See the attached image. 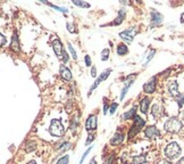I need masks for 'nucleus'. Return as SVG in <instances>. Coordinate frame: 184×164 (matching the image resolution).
Instances as JSON below:
<instances>
[{
	"mask_svg": "<svg viewBox=\"0 0 184 164\" xmlns=\"http://www.w3.org/2000/svg\"><path fill=\"white\" fill-rule=\"evenodd\" d=\"M123 141H124V135H122L121 132H116L113 136V138L110 139V145L117 146V145H121Z\"/></svg>",
	"mask_w": 184,
	"mask_h": 164,
	"instance_id": "nucleus-14",
	"label": "nucleus"
},
{
	"mask_svg": "<svg viewBox=\"0 0 184 164\" xmlns=\"http://www.w3.org/2000/svg\"><path fill=\"white\" fill-rule=\"evenodd\" d=\"M77 125H79V122H77L76 119H74V120L72 121V123H70V129H72L73 132H75V130H76V128H77Z\"/></svg>",
	"mask_w": 184,
	"mask_h": 164,
	"instance_id": "nucleus-30",
	"label": "nucleus"
},
{
	"mask_svg": "<svg viewBox=\"0 0 184 164\" xmlns=\"http://www.w3.org/2000/svg\"><path fill=\"white\" fill-rule=\"evenodd\" d=\"M53 52L56 54V56L58 58H63V54H64V48H63V43L59 39H55L53 41Z\"/></svg>",
	"mask_w": 184,
	"mask_h": 164,
	"instance_id": "nucleus-8",
	"label": "nucleus"
},
{
	"mask_svg": "<svg viewBox=\"0 0 184 164\" xmlns=\"http://www.w3.org/2000/svg\"><path fill=\"white\" fill-rule=\"evenodd\" d=\"M177 164H184V157H183V158H181V160L177 162Z\"/></svg>",
	"mask_w": 184,
	"mask_h": 164,
	"instance_id": "nucleus-44",
	"label": "nucleus"
},
{
	"mask_svg": "<svg viewBox=\"0 0 184 164\" xmlns=\"http://www.w3.org/2000/svg\"><path fill=\"white\" fill-rule=\"evenodd\" d=\"M59 71H60L61 78L64 79V80L70 81V79H72V72H70V69L68 67H66L64 64H61L60 66H59Z\"/></svg>",
	"mask_w": 184,
	"mask_h": 164,
	"instance_id": "nucleus-13",
	"label": "nucleus"
},
{
	"mask_svg": "<svg viewBox=\"0 0 184 164\" xmlns=\"http://www.w3.org/2000/svg\"><path fill=\"white\" fill-rule=\"evenodd\" d=\"M146 163V156L144 155H136L133 156L132 164H144Z\"/></svg>",
	"mask_w": 184,
	"mask_h": 164,
	"instance_id": "nucleus-21",
	"label": "nucleus"
},
{
	"mask_svg": "<svg viewBox=\"0 0 184 164\" xmlns=\"http://www.w3.org/2000/svg\"><path fill=\"white\" fill-rule=\"evenodd\" d=\"M109 111V107H108V104H107V99H105V105H104V114H107V112Z\"/></svg>",
	"mask_w": 184,
	"mask_h": 164,
	"instance_id": "nucleus-39",
	"label": "nucleus"
},
{
	"mask_svg": "<svg viewBox=\"0 0 184 164\" xmlns=\"http://www.w3.org/2000/svg\"><path fill=\"white\" fill-rule=\"evenodd\" d=\"M10 47L14 52H19V40H18L17 33H14L11 37V42H10Z\"/></svg>",
	"mask_w": 184,
	"mask_h": 164,
	"instance_id": "nucleus-16",
	"label": "nucleus"
},
{
	"mask_svg": "<svg viewBox=\"0 0 184 164\" xmlns=\"http://www.w3.org/2000/svg\"><path fill=\"white\" fill-rule=\"evenodd\" d=\"M151 114L153 115V117H159V116L161 115V108H160V106H159L158 104H155V105L152 106V108H151Z\"/></svg>",
	"mask_w": 184,
	"mask_h": 164,
	"instance_id": "nucleus-22",
	"label": "nucleus"
},
{
	"mask_svg": "<svg viewBox=\"0 0 184 164\" xmlns=\"http://www.w3.org/2000/svg\"><path fill=\"white\" fill-rule=\"evenodd\" d=\"M66 26H67V30L70 31V33H75V30H74V25H73V24L67 23V24H66Z\"/></svg>",
	"mask_w": 184,
	"mask_h": 164,
	"instance_id": "nucleus-36",
	"label": "nucleus"
},
{
	"mask_svg": "<svg viewBox=\"0 0 184 164\" xmlns=\"http://www.w3.org/2000/svg\"><path fill=\"white\" fill-rule=\"evenodd\" d=\"M61 59H63V62H64V63H67V62H68V59H70V57H68L67 52H65V50H64V54H63V58H61Z\"/></svg>",
	"mask_w": 184,
	"mask_h": 164,
	"instance_id": "nucleus-37",
	"label": "nucleus"
},
{
	"mask_svg": "<svg viewBox=\"0 0 184 164\" xmlns=\"http://www.w3.org/2000/svg\"><path fill=\"white\" fill-rule=\"evenodd\" d=\"M135 112H136V107L134 106V107H132L129 112H126L123 114L122 120H131L133 116H136V115H135Z\"/></svg>",
	"mask_w": 184,
	"mask_h": 164,
	"instance_id": "nucleus-18",
	"label": "nucleus"
},
{
	"mask_svg": "<svg viewBox=\"0 0 184 164\" xmlns=\"http://www.w3.org/2000/svg\"><path fill=\"white\" fill-rule=\"evenodd\" d=\"M97 120H98V117L96 115H93V114L89 115L88 120L85 121V129H87V131H94V130H97V125H98Z\"/></svg>",
	"mask_w": 184,
	"mask_h": 164,
	"instance_id": "nucleus-6",
	"label": "nucleus"
},
{
	"mask_svg": "<svg viewBox=\"0 0 184 164\" xmlns=\"http://www.w3.org/2000/svg\"><path fill=\"white\" fill-rule=\"evenodd\" d=\"M144 123H146V121H144L141 116L136 115V116L134 117V123H133L132 128L130 129V131H129V138L132 139L138 132H140V130L142 129V127L144 125Z\"/></svg>",
	"mask_w": 184,
	"mask_h": 164,
	"instance_id": "nucleus-4",
	"label": "nucleus"
},
{
	"mask_svg": "<svg viewBox=\"0 0 184 164\" xmlns=\"http://www.w3.org/2000/svg\"><path fill=\"white\" fill-rule=\"evenodd\" d=\"M49 132L51 133V136H55V137H63L64 136L65 129H64L61 122L58 119L51 120L50 127H49Z\"/></svg>",
	"mask_w": 184,
	"mask_h": 164,
	"instance_id": "nucleus-3",
	"label": "nucleus"
},
{
	"mask_svg": "<svg viewBox=\"0 0 184 164\" xmlns=\"http://www.w3.org/2000/svg\"><path fill=\"white\" fill-rule=\"evenodd\" d=\"M67 47H68V49H70V54H72V56H73V58H74V59H77V55H76L75 49L73 48V46H72L70 42H67Z\"/></svg>",
	"mask_w": 184,
	"mask_h": 164,
	"instance_id": "nucleus-27",
	"label": "nucleus"
},
{
	"mask_svg": "<svg viewBox=\"0 0 184 164\" xmlns=\"http://www.w3.org/2000/svg\"><path fill=\"white\" fill-rule=\"evenodd\" d=\"M124 18H125V10L124 9H121L119 11H118V16L115 18L114 23L115 25H119V24H122L123 21H124Z\"/></svg>",
	"mask_w": 184,
	"mask_h": 164,
	"instance_id": "nucleus-19",
	"label": "nucleus"
},
{
	"mask_svg": "<svg viewBox=\"0 0 184 164\" xmlns=\"http://www.w3.org/2000/svg\"><path fill=\"white\" fill-rule=\"evenodd\" d=\"M84 62H85V65H87V66H91V65H92V62H91V58H90L89 55H87V56L84 57Z\"/></svg>",
	"mask_w": 184,
	"mask_h": 164,
	"instance_id": "nucleus-34",
	"label": "nucleus"
},
{
	"mask_svg": "<svg viewBox=\"0 0 184 164\" xmlns=\"http://www.w3.org/2000/svg\"><path fill=\"white\" fill-rule=\"evenodd\" d=\"M144 164H147V163H144Z\"/></svg>",
	"mask_w": 184,
	"mask_h": 164,
	"instance_id": "nucleus-46",
	"label": "nucleus"
},
{
	"mask_svg": "<svg viewBox=\"0 0 184 164\" xmlns=\"http://www.w3.org/2000/svg\"><path fill=\"white\" fill-rule=\"evenodd\" d=\"M27 164H36V162H35V161H30Z\"/></svg>",
	"mask_w": 184,
	"mask_h": 164,
	"instance_id": "nucleus-45",
	"label": "nucleus"
},
{
	"mask_svg": "<svg viewBox=\"0 0 184 164\" xmlns=\"http://www.w3.org/2000/svg\"><path fill=\"white\" fill-rule=\"evenodd\" d=\"M0 39H1V42H0V46L1 47H4L6 42H7V40H6V38H5V35L4 34H0Z\"/></svg>",
	"mask_w": 184,
	"mask_h": 164,
	"instance_id": "nucleus-38",
	"label": "nucleus"
},
{
	"mask_svg": "<svg viewBox=\"0 0 184 164\" xmlns=\"http://www.w3.org/2000/svg\"><path fill=\"white\" fill-rule=\"evenodd\" d=\"M109 58V49H104L101 52V61H107Z\"/></svg>",
	"mask_w": 184,
	"mask_h": 164,
	"instance_id": "nucleus-26",
	"label": "nucleus"
},
{
	"mask_svg": "<svg viewBox=\"0 0 184 164\" xmlns=\"http://www.w3.org/2000/svg\"><path fill=\"white\" fill-rule=\"evenodd\" d=\"M113 161H114V154L109 155L108 158H106L105 161H104V164H113Z\"/></svg>",
	"mask_w": 184,
	"mask_h": 164,
	"instance_id": "nucleus-33",
	"label": "nucleus"
},
{
	"mask_svg": "<svg viewBox=\"0 0 184 164\" xmlns=\"http://www.w3.org/2000/svg\"><path fill=\"white\" fill-rule=\"evenodd\" d=\"M91 149H92V147H89L88 150H85V153L83 154V156H82V158H81V162H80V164H82L83 162H84V160L87 158V156H88V154L90 153V150H91Z\"/></svg>",
	"mask_w": 184,
	"mask_h": 164,
	"instance_id": "nucleus-32",
	"label": "nucleus"
},
{
	"mask_svg": "<svg viewBox=\"0 0 184 164\" xmlns=\"http://www.w3.org/2000/svg\"><path fill=\"white\" fill-rule=\"evenodd\" d=\"M117 106H118V104L117 103H113L110 105V107H109V113L110 114H114L115 111H116V108H117Z\"/></svg>",
	"mask_w": 184,
	"mask_h": 164,
	"instance_id": "nucleus-31",
	"label": "nucleus"
},
{
	"mask_svg": "<svg viewBox=\"0 0 184 164\" xmlns=\"http://www.w3.org/2000/svg\"><path fill=\"white\" fill-rule=\"evenodd\" d=\"M156 81H157L156 77H152L151 79H149V81L147 83H144V86H143V91L146 94H152L156 89Z\"/></svg>",
	"mask_w": 184,
	"mask_h": 164,
	"instance_id": "nucleus-10",
	"label": "nucleus"
},
{
	"mask_svg": "<svg viewBox=\"0 0 184 164\" xmlns=\"http://www.w3.org/2000/svg\"><path fill=\"white\" fill-rule=\"evenodd\" d=\"M155 52H156V50H151V52H150L149 56H148V58H147V63H148V62H150V59H151V58L153 57V55H155Z\"/></svg>",
	"mask_w": 184,
	"mask_h": 164,
	"instance_id": "nucleus-41",
	"label": "nucleus"
},
{
	"mask_svg": "<svg viewBox=\"0 0 184 164\" xmlns=\"http://www.w3.org/2000/svg\"><path fill=\"white\" fill-rule=\"evenodd\" d=\"M168 91H169L171 95L173 96V97H175V98L180 95L178 94V85L176 83L175 81L169 82V85H168Z\"/></svg>",
	"mask_w": 184,
	"mask_h": 164,
	"instance_id": "nucleus-15",
	"label": "nucleus"
},
{
	"mask_svg": "<svg viewBox=\"0 0 184 164\" xmlns=\"http://www.w3.org/2000/svg\"><path fill=\"white\" fill-rule=\"evenodd\" d=\"M181 154V147L177 143H171L165 148V155L168 160H175Z\"/></svg>",
	"mask_w": 184,
	"mask_h": 164,
	"instance_id": "nucleus-2",
	"label": "nucleus"
},
{
	"mask_svg": "<svg viewBox=\"0 0 184 164\" xmlns=\"http://www.w3.org/2000/svg\"><path fill=\"white\" fill-rule=\"evenodd\" d=\"M127 52H129V49H127V46H126V44L119 43V44L117 46V54H118L119 56H124V55H126Z\"/></svg>",
	"mask_w": 184,
	"mask_h": 164,
	"instance_id": "nucleus-20",
	"label": "nucleus"
},
{
	"mask_svg": "<svg viewBox=\"0 0 184 164\" xmlns=\"http://www.w3.org/2000/svg\"><path fill=\"white\" fill-rule=\"evenodd\" d=\"M159 164H172L169 161H166V160H164V161H161V162H159Z\"/></svg>",
	"mask_w": 184,
	"mask_h": 164,
	"instance_id": "nucleus-42",
	"label": "nucleus"
},
{
	"mask_svg": "<svg viewBox=\"0 0 184 164\" xmlns=\"http://www.w3.org/2000/svg\"><path fill=\"white\" fill-rule=\"evenodd\" d=\"M176 100H177V104H178V106L180 107H182L184 104V94L183 95H178L176 97Z\"/></svg>",
	"mask_w": 184,
	"mask_h": 164,
	"instance_id": "nucleus-29",
	"label": "nucleus"
},
{
	"mask_svg": "<svg viewBox=\"0 0 184 164\" xmlns=\"http://www.w3.org/2000/svg\"><path fill=\"white\" fill-rule=\"evenodd\" d=\"M73 4L77 7H81V8H89L90 7V4H88L87 1H82V0H73Z\"/></svg>",
	"mask_w": 184,
	"mask_h": 164,
	"instance_id": "nucleus-23",
	"label": "nucleus"
},
{
	"mask_svg": "<svg viewBox=\"0 0 184 164\" xmlns=\"http://www.w3.org/2000/svg\"><path fill=\"white\" fill-rule=\"evenodd\" d=\"M163 15L157 11L156 9H151V24L152 25H159V24H161L163 23Z\"/></svg>",
	"mask_w": 184,
	"mask_h": 164,
	"instance_id": "nucleus-11",
	"label": "nucleus"
},
{
	"mask_svg": "<svg viewBox=\"0 0 184 164\" xmlns=\"http://www.w3.org/2000/svg\"><path fill=\"white\" fill-rule=\"evenodd\" d=\"M93 140H94V136H93V135H90V136L88 137V139H87V141H85V145H87V146H88V145H90V144H91Z\"/></svg>",
	"mask_w": 184,
	"mask_h": 164,
	"instance_id": "nucleus-35",
	"label": "nucleus"
},
{
	"mask_svg": "<svg viewBox=\"0 0 184 164\" xmlns=\"http://www.w3.org/2000/svg\"><path fill=\"white\" fill-rule=\"evenodd\" d=\"M144 135H146L147 138L153 139V138H156V137H159V136H160V131L157 129V127H155V125H149V127H147L146 130H144Z\"/></svg>",
	"mask_w": 184,
	"mask_h": 164,
	"instance_id": "nucleus-7",
	"label": "nucleus"
},
{
	"mask_svg": "<svg viewBox=\"0 0 184 164\" xmlns=\"http://www.w3.org/2000/svg\"><path fill=\"white\" fill-rule=\"evenodd\" d=\"M70 146H72V145H70V143H64V144H63V145L60 146V148H59V149H60V153H64L65 150L70 149Z\"/></svg>",
	"mask_w": 184,
	"mask_h": 164,
	"instance_id": "nucleus-28",
	"label": "nucleus"
},
{
	"mask_svg": "<svg viewBox=\"0 0 184 164\" xmlns=\"http://www.w3.org/2000/svg\"><path fill=\"white\" fill-rule=\"evenodd\" d=\"M183 124L182 122L180 121L177 117H171L169 120H167L164 124V129L166 130L167 132H171V133H176L178 132L180 130L182 129Z\"/></svg>",
	"mask_w": 184,
	"mask_h": 164,
	"instance_id": "nucleus-1",
	"label": "nucleus"
},
{
	"mask_svg": "<svg viewBox=\"0 0 184 164\" xmlns=\"http://www.w3.org/2000/svg\"><path fill=\"white\" fill-rule=\"evenodd\" d=\"M91 75H92L93 78H96L97 77V67L96 66H92V69H91Z\"/></svg>",
	"mask_w": 184,
	"mask_h": 164,
	"instance_id": "nucleus-40",
	"label": "nucleus"
},
{
	"mask_svg": "<svg viewBox=\"0 0 184 164\" xmlns=\"http://www.w3.org/2000/svg\"><path fill=\"white\" fill-rule=\"evenodd\" d=\"M136 78V74H133V75H129L127 78H126V82H125V87L123 88L122 90V94H121V100H123V98L125 97V95H126V92H127V90H129V88H130V86H131L132 83H133V80Z\"/></svg>",
	"mask_w": 184,
	"mask_h": 164,
	"instance_id": "nucleus-12",
	"label": "nucleus"
},
{
	"mask_svg": "<svg viewBox=\"0 0 184 164\" xmlns=\"http://www.w3.org/2000/svg\"><path fill=\"white\" fill-rule=\"evenodd\" d=\"M35 148H36V144L34 141H28L26 144V146H25V152L26 153H31V152L34 150Z\"/></svg>",
	"mask_w": 184,
	"mask_h": 164,
	"instance_id": "nucleus-24",
	"label": "nucleus"
},
{
	"mask_svg": "<svg viewBox=\"0 0 184 164\" xmlns=\"http://www.w3.org/2000/svg\"><path fill=\"white\" fill-rule=\"evenodd\" d=\"M110 72H112V69H106V71H104L99 77H98V79H97L96 81H94V83L91 86V88H90V91H93L94 89H96L97 87L100 85V82H102L104 80H106V79L109 77V74H110Z\"/></svg>",
	"mask_w": 184,
	"mask_h": 164,
	"instance_id": "nucleus-9",
	"label": "nucleus"
},
{
	"mask_svg": "<svg viewBox=\"0 0 184 164\" xmlns=\"http://www.w3.org/2000/svg\"><path fill=\"white\" fill-rule=\"evenodd\" d=\"M136 33H138L136 27H130V29H127V30L121 32V33H119V37L122 38L124 41H126V42H132Z\"/></svg>",
	"mask_w": 184,
	"mask_h": 164,
	"instance_id": "nucleus-5",
	"label": "nucleus"
},
{
	"mask_svg": "<svg viewBox=\"0 0 184 164\" xmlns=\"http://www.w3.org/2000/svg\"><path fill=\"white\" fill-rule=\"evenodd\" d=\"M89 164H97V162H96V158H92L91 161H90V163Z\"/></svg>",
	"mask_w": 184,
	"mask_h": 164,
	"instance_id": "nucleus-43",
	"label": "nucleus"
},
{
	"mask_svg": "<svg viewBox=\"0 0 184 164\" xmlns=\"http://www.w3.org/2000/svg\"><path fill=\"white\" fill-rule=\"evenodd\" d=\"M68 162H70V156L64 155L63 157H60V158L58 160L57 164H68Z\"/></svg>",
	"mask_w": 184,
	"mask_h": 164,
	"instance_id": "nucleus-25",
	"label": "nucleus"
},
{
	"mask_svg": "<svg viewBox=\"0 0 184 164\" xmlns=\"http://www.w3.org/2000/svg\"><path fill=\"white\" fill-rule=\"evenodd\" d=\"M150 105V98L146 97V98H142V100L140 102V111L142 113H146L148 112V107Z\"/></svg>",
	"mask_w": 184,
	"mask_h": 164,
	"instance_id": "nucleus-17",
	"label": "nucleus"
}]
</instances>
